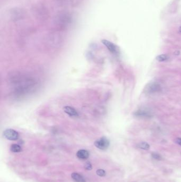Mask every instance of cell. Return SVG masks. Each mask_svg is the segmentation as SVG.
I'll use <instances>...</instances> for the list:
<instances>
[{"label":"cell","instance_id":"obj_1","mask_svg":"<svg viewBox=\"0 0 181 182\" xmlns=\"http://www.w3.org/2000/svg\"><path fill=\"white\" fill-rule=\"evenodd\" d=\"M110 141L105 137H102L95 142L94 144L97 148L101 150H105L108 149L110 146Z\"/></svg>","mask_w":181,"mask_h":182},{"label":"cell","instance_id":"obj_2","mask_svg":"<svg viewBox=\"0 0 181 182\" xmlns=\"http://www.w3.org/2000/svg\"><path fill=\"white\" fill-rule=\"evenodd\" d=\"M56 23L60 26H67L71 23V17L67 14H62L56 18Z\"/></svg>","mask_w":181,"mask_h":182},{"label":"cell","instance_id":"obj_3","mask_svg":"<svg viewBox=\"0 0 181 182\" xmlns=\"http://www.w3.org/2000/svg\"><path fill=\"white\" fill-rule=\"evenodd\" d=\"M5 138L10 141H16L19 138V134L16 131L12 129H7L3 132Z\"/></svg>","mask_w":181,"mask_h":182},{"label":"cell","instance_id":"obj_4","mask_svg":"<svg viewBox=\"0 0 181 182\" xmlns=\"http://www.w3.org/2000/svg\"><path fill=\"white\" fill-rule=\"evenodd\" d=\"M161 86L157 83H152L146 86L144 88V91L147 93L151 94L161 91Z\"/></svg>","mask_w":181,"mask_h":182},{"label":"cell","instance_id":"obj_5","mask_svg":"<svg viewBox=\"0 0 181 182\" xmlns=\"http://www.w3.org/2000/svg\"><path fill=\"white\" fill-rule=\"evenodd\" d=\"M101 43L104 44L106 47L108 48V50L111 52V53L116 54L118 52V47L116 45L113 44L109 40H101Z\"/></svg>","mask_w":181,"mask_h":182},{"label":"cell","instance_id":"obj_6","mask_svg":"<svg viewBox=\"0 0 181 182\" xmlns=\"http://www.w3.org/2000/svg\"><path fill=\"white\" fill-rule=\"evenodd\" d=\"M12 19L15 21L20 20L24 17V12L19 9H14L11 12Z\"/></svg>","mask_w":181,"mask_h":182},{"label":"cell","instance_id":"obj_7","mask_svg":"<svg viewBox=\"0 0 181 182\" xmlns=\"http://www.w3.org/2000/svg\"><path fill=\"white\" fill-rule=\"evenodd\" d=\"M63 110L67 115L71 117H78L79 114L77 110L74 108L70 106H65L63 108Z\"/></svg>","mask_w":181,"mask_h":182},{"label":"cell","instance_id":"obj_8","mask_svg":"<svg viewBox=\"0 0 181 182\" xmlns=\"http://www.w3.org/2000/svg\"><path fill=\"white\" fill-rule=\"evenodd\" d=\"M77 157L79 159L81 160H86L89 157V152L86 150H79L77 152Z\"/></svg>","mask_w":181,"mask_h":182},{"label":"cell","instance_id":"obj_9","mask_svg":"<svg viewBox=\"0 0 181 182\" xmlns=\"http://www.w3.org/2000/svg\"><path fill=\"white\" fill-rule=\"evenodd\" d=\"M71 177L75 182H86V180L83 176L77 172L72 173L71 174Z\"/></svg>","mask_w":181,"mask_h":182},{"label":"cell","instance_id":"obj_10","mask_svg":"<svg viewBox=\"0 0 181 182\" xmlns=\"http://www.w3.org/2000/svg\"><path fill=\"white\" fill-rule=\"evenodd\" d=\"M134 115L139 117H150V112L144 110H139L134 112Z\"/></svg>","mask_w":181,"mask_h":182},{"label":"cell","instance_id":"obj_11","mask_svg":"<svg viewBox=\"0 0 181 182\" xmlns=\"http://www.w3.org/2000/svg\"><path fill=\"white\" fill-rule=\"evenodd\" d=\"M10 150L12 152L14 153H18L21 151L22 148L20 145L17 144H12L10 147Z\"/></svg>","mask_w":181,"mask_h":182},{"label":"cell","instance_id":"obj_12","mask_svg":"<svg viewBox=\"0 0 181 182\" xmlns=\"http://www.w3.org/2000/svg\"><path fill=\"white\" fill-rule=\"evenodd\" d=\"M137 146L139 148L143 149L144 150H148L150 148V145H149V144L147 143V142H144L139 143L137 145Z\"/></svg>","mask_w":181,"mask_h":182},{"label":"cell","instance_id":"obj_13","mask_svg":"<svg viewBox=\"0 0 181 182\" xmlns=\"http://www.w3.org/2000/svg\"><path fill=\"white\" fill-rule=\"evenodd\" d=\"M156 60L159 62L166 61L168 59V56L166 54H161L156 57Z\"/></svg>","mask_w":181,"mask_h":182},{"label":"cell","instance_id":"obj_14","mask_svg":"<svg viewBox=\"0 0 181 182\" xmlns=\"http://www.w3.org/2000/svg\"><path fill=\"white\" fill-rule=\"evenodd\" d=\"M151 156L153 158L156 159V160H162V157H161V155L157 153H152L151 155Z\"/></svg>","mask_w":181,"mask_h":182},{"label":"cell","instance_id":"obj_15","mask_svg":"<svg viewBox=\"0 0 181 182\" xmlns=\"http://www.w3.org/2000/svg\"><path fill=\"white\" fill-rule=\"evenodd\" d=\"M96 174H97V175L100 176V177H104L106 175V172L103 170V169H98L96 171Z\"/></svg>","mask_w":181,"mask_h":182},{"label":"cell","instance_id":"obj_16","mask_svg":"<svg viewBox=\"0 0 181 182\" xmlns=\"http://www.w3.org/2000/svg\"><path fill=\"white\" fill-rule=\"evenodd\" d=\"M84 168L88 170H90L92 169V165L90 162H87L84 165Z\"/></svg>","mask_w":181,"mask_h":182},{"label":"cell","instance_id":"obj_17","mask_svg":"<svg viewBox=\"0 0 181 182\" xmlns=\"http://www.w3.org/2000/svg\"><path fill=\"white\" fill-rule=\"evenodd\" d=\"M175 142L176 143H177L178 145L181 146V138H176L175 140Z\"/></svg>","mask_w":181,"mask_h":182},{"label":"cell","instance_id":"obj_18","mask_svg":"<svg viewBox=\"0 0 181 182\" xmlns=\"http://www.w3.org/2000/svg\"><path fill=\"white\" fill-rule=\"evenodd\" d=\"M179 31H180V33H181V26L180 27V28H179Z\"/></svg>","mask_w":181,"mask_h":182}]
</instances>
